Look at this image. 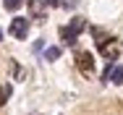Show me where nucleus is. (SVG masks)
Returning <instances> with one entry per match:
<instances>
[{
	"label": "nucleus",
	"instance_id": "nucleus-1",
	"mask_svg": "<svg viewBox=\"0 0 123 115\" xmlns=\"http://www.w3.org/2000/svg\"><path fill=\"white\" fill-rule=\"evenodd\" d=\"M121 39H115V37H105V39H99L97 42V50L102 52V58H107L110 63L113 60H118V55H121Z\"/></svg>",
	"mask_w": 123,
	"mask_h": 115
},
{
	"label": "nucleus",
	"instance_id": "nucleus-2",
	"mask_svg": "<svg viewBox=\"0 0 123 115\" xmlns=\"http://www.w3.org/2000/svg\"><path fill=\"white\" fill-rule=\"evenodd\" d=\"M84 26H86L84 18H74L68 26H63V29H60V39H66L68 45H74L76 39H79V34L84 31Z\"/></svg>",
	"mask_w": 123,
	"mask_h": 115
},
{
	"label": "nucleus",
	"instance_id": "nucleus-3",
	"mask_svg": "<svg viewBox=\"0 0 123 115\" xmlns=\"http://www.w3.org/2000/svg\"><path fill=\"white\" fill-rule=\"evenodd\" d=\"M76 68L81 71L84 76H92L94 73V58H92V52H79L76 55Z\"/></svg>",
	"mask_w": 123,
	"mask_h": 115
},
{
	"label": "nucleus",
	"instance_id": "nucleus-4",
	"mask_svg": "<svg viewBox=\"0 0 123 115\" xmlns=\"http://www.w3.org/2000/svg\"><path fill=\"white\" fill-rule=\"evenodd\" d=\"M26 34H29V18H21V16H16V18L11 21V37H16V39H24Z\"/></svg>",
	"mask_w": 123,
	"mask_h": 115
},
{
	"label": "nucleus",
	"instance_id": "nucleus-5",
	"mask_svg": "<svg viewBox=\"0 0 123 115\" xmlns=\"http://www.w3.org/2000/svg\"><path fill=\"white\" fill-rule=\"evenodd\" d=\"M107 81H113V84H123V66H113L110 73H107Z\"/></svg>",
	"mask_w": 123,
	"mask_h": 115
},
{
	"label": "nucleus",
	"instance_id": "nucleus-6",
	"mask_svg": "<svg viewBox=\"0 0 123 115\" xmlns=\"http://www.w3.org/2000/svg\"><path fill=\"white\" fill-rule=\"evenodd\" d=\"M24 3H26V0H3V8H5V11H11V13H16Z\"/></svg>",
	"mask_w": 123,
	"mask_h": 115
},
{
	"label": "nucleus",
	"instance_id": "nucleus-7",
	"mask_svg": "<svg viewBox=\"0 0 123 115\" xmlns=\"http://www.w3.org/2000/svg\"><path fill=\"white\" fill-rule=\"evenodd\" d=\"M60 52H63L60 47H50V50H45V60H58Z\"/></svg>",
	"mask_w": 123,
	"mask_h": 115
},
{
	"label": "nucleus",
	"instance_id": "nucleus-8",
	"mask_svg": "<svg viewBox=\"0 0 123 115\" xmlns=\"http://www.w3.org/2000/svg\"><path fill=\"white\" fill-rule=\"evenodd\" d=\"M8 97H11V86L8 84H0V105H5Z\"/></svg>",
	"mask_w": 123,
	"mask_h": 115
},
{
	"label": "nucleus",
	"instance_id": "nucleus-9",
	"mask_svg": "<svg viewBox=\"0 0 123 115\" xmlns=\"http://www.w3.org/2000/svg\"><path fill=\"white\" fill-rule=\"evenodd\" d=\"M0 39H3V29H0Z\"/></svg>",
	"mask_w": 123,
	"mask_h": 115
}]
</instances>
